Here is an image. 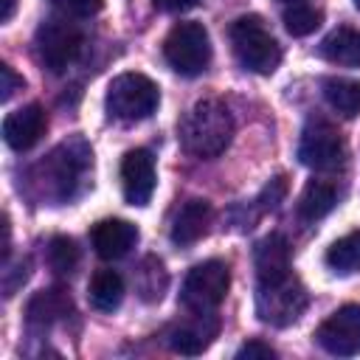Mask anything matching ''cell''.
<instances>
[{"label":"cell","mask_w":360,"mask_h":360,"mask_svg":"<svg viewBox=\"0 0 360 360\" xmlns=\"http://www.w3.org/2000/svg\"><path fill=\"white\" fill-rule=\"evenodd\" d=\"M90 163H93V152L82 138H70L59 143L31 172L37 197L51 202H68L76 194V186L82 183V174L90 169Z\"/></svg>","instance_id":"6da1fadb"},{"label":"cell","mask_w":360,"mask_h":360,"mask_svg":"<svg viewBox=\"0 0 360 360\" xmlns=\"http://www.w3.org/2000/svg\"><path fill=\"white\" fill-rule=\"evenodd\" d=\"M180 143L194 158H217L228 149L233 135L231 110L219 98L197 101L180 121Z\"/></svg>","instance_id":"7a4b0ae2"},{"label":"cell","mask_w":360,"mask_h":360,"mask_svg":"<svg viewBox=\"0 0 360 360\" xmlns=\"http://www.w3.org/2000/svg\"><path fill=\"white\" fill-rule=\"evenodd\" d=\"M231 48L236 62L259 76H270L278 62H281V45L276 42V37L267 31V25L262 22V17L256 14H245L239 20L231 22Z\"/></svg>","instance_id":"3957f363"},{"label":"cell","mask_w":360,"mask_h":360,"mask_svg":"<svg viewBox=\"0 0 360 360\" xmlns=\"http://www.w3.org/2000/svg\"><path fill=\"white\" fill-rule=\"evenodd\" d=\"M160 104V87L143 73H121L107 87V112L115 121L135 124L149 118Z\"/></svg>","instance_id":"277c9868"},{"label":"cell","mask_w":360,"mask_h":360,"mask_svg":"<svg viewBox=\"0 0 360 360\" xmlns=\"http://www.w3.org/2000/svg\"><path fill=\"white\" fill-rule=\"evenodd\" d=\"M82 45H84L82 28L65 14L62 17H48L34 34L37 59L51 73H65L79 59Z\"/></svg>","instance_id":"5b68a950"},{"label":"cell","mask_w":360,"mask_h":360,"mask_svg":"<svg viewBox=\"0 0 360 360\" xmlns=\"http://www.w3.org/2000/svg\"><path fill=\"white\" fill-rule=\"evenodd\" d=\"M163 56L180 76H200L211 65V39L202 22H177L163 39Z\"/></svg>","instance_id":"8992f818"},{"label":"cell","mask_w":360,"mask_h":360,"mask_svg":"<svg viewBox=\"0 0 360 360\" xmlns=\"http://www.w3.org/2000/svg\"><path fill=\"white\" fill-rule=\"evenodd\" d=\"M307 304H309V292L292 273L278 281L256 287V315H259V321H264L270 326L284 329V326L295 323L304 315Z\"/></svg>","instance_id":"52a82bcc"},{"label":"cell","mask_w":360,"mask_h":360,"mask_svg":"<svg viewBox=\"0 0 360 360\" xmlns=\"http://www.w3.org/2000/svg\"><path fill=\"white\" fill-rule=\"evenodd\" d=\"M231 287V270L219 259H208L194 264L180 287V304L188 312H214Z\"/></svg>","instance_id":"ba28073f"},{"label":"cell","mask_w":360,"mask_h":360,"mask_svg":"<svg viewBox=\"0 0 360 360\" xmlns=\"http://www.w3.org/2000/svg\"><path fill=\"white\" fill-rule=\"evenodd\" d=\"M298 160L307 169H315V172L338 169L343 163V138H340V132L323 118H309L307 127L301 129V138H298Z\"/></svg>","instance_id":"9c48e42d"},{"label":"cell","mask_w":360,"mask_h":360,"mask_svg":"<svg viewBox=\"0 0 360 360\" xmlns=\"http://www.w3.org/2000/svg\"><path fill=\"white\" fill-rule=\"evenodd\" d=\"M315 340L323 352L338 354V357L360 354V304H346L335 309L315 329Z\"/></svg>","instance_id":"30bf717a"},{"label":"cell","mask_w":360,"mask_h":360,"mask_svg":"<svg viewBox=\"0 0 360 360\" xmlns=\"http://www.w3.org/2000/svg\"><path fill=\"white\" fill-rule=\"evenodd\" d=\"M155 158L149 149H129L121 160V188L129 205H146L155 194Z\"/></svg>","instance_id":"8fae6325"},{"label":"cell","mask_w":360,"mask_h":360,"mask_svg":"<svg viewBox=\"0 0 360 360\" xmlns=\"http://www.w3.org/2000/svg\"><path fill=\"white\" fill-rule=\"evenodd\" d=\"M48 129V115L39 104H25L3 118V141L14 152H25L39 143Z\"/></svg>","instance_id":"7c38bea8"},{"label":"cell","mask_w":360,"mask_h":360,"mask_svg":"<svg viewBox=\"0 0 360 360\" xmlns=\"http://www.w3.org/2000/svg\"><path fill=\"white\" fill-rule=\"evenodd\" d=\"M217 332H219V318L214 312H191L188 321L174 323L169 329L166 340L177 354H200L211 346Z\"/></svg>","instance_id":"4fadbf2b"},{"label":"cell","mask_w":360,"mask_h":360,"mask_svg":"<svg viewBox=\"0 0 360 360\" xmlns=\"http://www.w3.org/2000/svg\"><path fill=\"white\" fill-rule=\"evenodd\" d=\"M90 245L107 262L124 259L138 245V228L129 219H101L90 231Z\"/></svg>","instance_id":"5bb4252c"},{"label":"cell","mask_w":360,"mask_h":360,"mask_svg":"<svg viewBox=\"0 0 360 360\" xmlns=\"http://www.w3.org/2000/svg\"><path fill=\"white\" fill-rule=\"evenodd\" d=\"M73 312V301H70V292L65 287H48V290H39L28 307H25V323L28 329H37V332H45L51 329L56 321L68 318Z\"/></svg>","instance_id":"9a60e30c"},{"label":"cell","mask_w":360,"mask_h":360,"mask_svg":"<svg viewBox=\"0 0 360 360\" xmlns=\"http://www.w3.org/2000/svg\"><path fill=\"white\" fill-rule=\"evenodd\" d=\"M253 267H256V281L259 284H270V281H278V278L290 276L292 273L290 242L281 233L264 236L253 250Z\"/></svg>","instance_id":"2e32d148"},{"label":"cell","mask_w":360,"mask_h":360,"mask_svg":"<svg viewBox=\"0 0 360 360\" xmlns=\"http://www.w3.org/2000/svg\"><path fill=\"white\" fill-rule=\"evenodd\" d=\"M208 225H211V202L200 200V197H191L177 208V214L172 219V228H169V236H172L174 245L186 248V245H194L197 239H202Z\"/></svg>","instance_id":"e0dca14e"},{"label":"cell","mask_w":360,"mask_h":360,"mask_svg":"<svg viewBox=\"0 0 360 360\" xmlns=\"http://www.w3.org/2000/svg\"><path fill=\"white\" fill-rule=\"evenodd\" d=\"M321 56L338 68H360V31L357 28H335L321 39Z\"/></svg>","instance_id":"ac0fdd59"},{"label":"cell","mask_w":360,"mask_h":360,"mask_svg":"<svg viewBox=\"0 0 360 360\" xmlns=\"http://www.w3.org/2000/svg\"><path fill=\"white\" fill-rule=\"evenodd\" d=\"M335 205H338V188L329 180H309L298 197V217L304 222H318Z\"/></svg>","instance_id":"d6986e66"},{"label":"cell","mask_w":360,"mask_h":360,"mask_svg":"<svg viewBox=\"0 0 360 360\" xmlns=\"http://www.w3.org/2000/svg\"><path fill=\"white\" fill-rule=\"evenodd\" d=\"M87 301L98 312H115L124 301V278L115 270H96L87 284Z\"/></svg>","instance_id":"ffe728a7"},{"label":"cell","mask_w":360,"mask_h":360,"mask_svg":"<svg viewBox=\"0 0 360 360\" xmlns=\"http://www.w3.org/2000/svg\"><path fill=\"white\" fill-rule=\"evenodd\" d=\"M323 98L326 104L343 115V118H354L360 115V82L357 79H338V76H329L323 79Z\"/></svg>","instance_id":"44dd1931"},{"label":"cell","mask_w":360,"mask_h":360,"mask_svg":"<svg viewBox=\"0 0 360 360\" xmlns=\"http://www.w3.org/2000/svg\"><path fill=\"white\" fill-rule=\"evenodd\" d=\"M326 267L338 276H352L360 270V231H352V233H346L329 245Z\"/></svg>","instance_id":"7402d4cb"},{"label":"cell","mask_w":360,"mask_h":360,"mask_svg":"<svg viewBox=\"0 0 360 360\" xmlns=\"http://www.w3.org/2000/svg\"><path fill=\"white\" fill-rule=\"evenodd\" d=\"M166 284H169V276H166V267L160 259L155 256H146L141 262V267L135 270V290L143 301H160L163 292H166Z\"/></svg>","instance_id":"603a6c76"},{"label":"cell","mask_w":360,"mask_h":360,"mask_svg":"<svg viewBox=\"0 0 360 360\" xmlns=\"http://www.w3.org/2000/svg\"><path fill=\"white\" fill-rule=\"evenodd\" d=\"M281 20H284L287 34H292V37H307V34H312V31L321 25V11L312 8V6H307V3H290V6L284 8Z\"/></svg>","instance_id":"cb8c5ba5"},{"label":"cell","mask_w":360,"mask_h":360,"mask_svg":"<svg viewBox=\"0 0 360 360\" xmlns=\"http://www.w3.org/2000/svg\"><path fill=\"white\" fill-rule=\"evenodd\" d=\"M48 264L56 276H70L79 264V248L70 236H53L48 242Z\"/></svg>","instance_id":"d4e9b609"},{"label":"cell","mask_w":360,"mask_h":360,"mask_svg":"<svg viewBox=\"0 0 360 360\" xmlns=\"http://www.w3.org/2000/svg\"><path fill=\"white\" fill-rule=\"evenodd\" d=\"M28 276H31V262L28 259H17V262H3V295L6 298H11L25 281H28Z\"/></svg>","instance_id":"484cf974"},{"label":"cell","mask_w":360,"mask_h":360,"mask_svg":"<svg viewBox=\"0 0 360 360\" xmlns=\"http://www.w3.org/2000/svg\"><path fill=\"white\" fill-rule=\"evenodd\" d=\"M284 197H287V177L278 174V177H273V180L264 183V188L259 191V197H256L253 205H256L259 214H264V211H276V208L281 205Z\"/></svg>","instance_id":"4316f807"},{"label":"cell","mask_w":360,"mask_h":360,"mask_svg":"<svg viewBox=\"0 0 360 360\" xmlns=\"http://www.w3.org/2000/svg\"><path fill=\"white\" fill-rule=\"evenodd\" d=\"M56 11L70 17V20H90L93 14L101 11L104 0H53Z\"/></svg>","instance_id":"83f0119b"},{"label":"cell","mask_w":360,"mask_h":360,"mask_svg":"<svg viewBox=\"0 0 360 360\" xmlns=\"http://www.w3.org/2000/svg\"><path fill=\"white\" fill-rule=\"evenodd\" d=\"M236 357L239 360H270V357H276V349L270 343H264V340H248L236 352Z\"/></svg>","instance_id":"f1b7e54d"},{"label":"cell","mask_w":360,"mask_h":360,"mask_svg":"<svg viewBox=\"0 0 360 360\" xmlns=\"http://www.w3.org/2000/svg\"><path fill=\"white\" fill-rule=\"evenodd\" d=\"M0 79H3V84H0V101H8L14 96V90H20L25 84L22 76H17L11 65H0Z\"/></svg>","instance_id":"f546056e"},{"label":"cell","mask_w":360,"mask_h":360,"mask_svg":"<svg viewBox=\"0 0 360 360\" xmlns=\"http://www.w3.org/2000/svg\"><path fill=\"white\" fill-rule=\"evenodd\" d=\"M155 8L160 11H169V14H180V11H188L194 6H200V0H152Z\"/></svg>","instance_id":"4dcf8cb0"},{"label":"cell","mask_w":360,"mask_h":360,"mask_svg":"<svg viewBox=\"0 0 360 360\" xmlns=\"http://www.w3.org/2000/svg\"><path fill=\"white\" fill-rule=\"evenodd\" d=\"M14 8H17V0H0V22H8L14 17Z\"/></svg>","instance_id":"1f68e13d"},{"label":"cell","mask_w":360,"mask_h":360,"mask_svg":"<svg viewBox=\"0 0 360 360\" xmlns=\"http://www.w3.org/2000/svg\"><path fill=\"white\" fill-rule=\"evenodd\" d=\"M281 3H301V0H281Z\"/></svg>","instance_id":"d6a6232c"},{"label":"cell","mask_w":360,"mask_h":360,"mask_svg":"<svg viewBox=\"0 0 360 360\" xmlns=\"http://www.w3.org/2000/svg\"><path fill=\"white\" fill-rule=\"evenodd\" d=\"M354 8H360V0H354Z\"/></svg>","instance_id":"836d02e7"}]
</instances>
